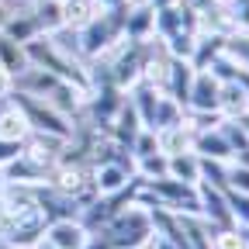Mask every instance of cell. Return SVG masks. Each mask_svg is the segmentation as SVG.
<instances>
[{"label": "cell", "instance_id": "15", "mask_svg": "<svg viewBox=\"0 0 249 249\" xmlns=\"http://www.w3.org/2000/svg\"><path fill=\"white\" fill-rule=\"evenodd\" d=\"M156 139H160V152H163V156L191 152V145H194V128H191V124H187V118H183L180 124L160 128V132H156Z\"/></svg>", "mask_w": 249, "mask_h": 249}, {"label": "cell", "instance_id": "7", "mask_svg": "<svg viewBox=\"0 0 249 249\" xmlns=\"http://www.w3.org/2000/svg\"><path fill=\"white\" fill-rule=\"evenodd\" d=\"M197 197H201V218H204L211 229H239L235 218H232V211H229V201L222 194V187L201 180L197 183Z\"/></svg>", "mask_w": 249, "mask_h": 249}, {"label": "cell", "instance_id": "8", "mask_svg": "<svg viewBox=\"0 0 249 249\" xmlns=\"http://www.w3.org/2000/svg\"><path fill=\"white\" fill-rule=\"evenodd\" d=\"M156 38V7H149L145 0H128L124 11V42H152Z\"/></svg>", "mask_w": 249, "mask_h": 249}, {"label": "cell", "instance_id": "18", "mask_svg": "<svg viewBox=\"0 0 249 249\" xmlns=\"http://www.w3.org/2000/svg\"><path fill=\"white\" fill-rule=\"evenodd\" d=\"M28 11L35 14L42 35H55L59 28H66V24H62V4H59V0H31Z\"/></svg>", "mask_w": 249, "mask_h": 249}, {"label": "cell", "instance_id": "38", "mask_svg": "<svg viewBox=\"0 0 249 249\" xmlns=\"http://www.w3.org/2000/svg\"><path fill=\"white\" fill-rule=\"evenodd\" d=\"M59 4H62V0H59Z\"/></svg>", "mask_w": 249, "mask_h": 249}, {"label": "cell", "instance_id": "13", "mask_svg": "<svg viewBox=\"0 0 249 249\" xmlns=\"http://www.w3.org/2000/svg\"><path fill=\"white\" fill-rule=\"evenodd\" d=\"M194 66L187 59H170V73H166V97H173L187 111V97H191V83H194Z\"/></svg>", "mask_w": 249, "mask_h": 249}, {"label": "cell", "instance_id": "9", "mask_svg": "<svg viewBox=\"0 0 249 249\" xmlns=\"http://www.w3.org/2000/svg\"><path fill=\"white\" fill-rule=\"evenodd\" d=\"M45 242L55 249H87L90 246V232L80 218H55L45 229Z\"/></svg>", "mask_w": 249, "mask_h": 249}, {"label": "cell", "instance_id": "30", "mask_svg": "<svg viewBox=\"0 0 249 249\" xmlns=\"http://www.w3.org/2000/svg\"><path fill=\"white\" fill-rule=\"evenodd\" d=\"M128 152H132V160H142V156H152V152H160V139H156V132H152V128H142V132L132 139Z\"/></svg>", "mask_w": 249, "mask_h": 249}, {"label": "cell", "instance_id": "17", "mask_svg": "<svg viewBox=\"0 0 249 249\" xmlns=\"http://www.w3.org/2000/svg\"><path fill=\"white\" fill-rule=\"evenodd\" d=\"M222 52H225V35H211V31H201L197 42H194L191 66H194V70H208Z\"/></svg>", "mask_w": 249, "mask_h": 249}, {"label": "cell", "instance_id": "29", "mask_svg": "<svg viewBox=\"0 0 249 249\" xmlns=\"http://www.w3.org/2000/svg\"><path fill=\"white\" fill-rule=\"evenodd\" d=\"M222 194L229 201V211L235 218V225L239 229H249V194H235V191H229V187H222Z\"/></svg>", "mask_w": 249, "mask_h": 249}, {"label": "cell", "instance_id": "16", "mask_svg": "<svg viewBox=\"0 0 249 249\" xmlns=\"http://www.w3.org/2000/svg\"><path fill=\"white\" fill-rule=\"evenodd\" d=\"M4 35L14 38V42H21V45H28L31 38L42 35V28H38L35 14H31L28 7H14V14H11V21H7V28H4Z\"/></svg>", "mask_w": 249, "mask_h": 249}, {"label": "cell", "instance_id": "22", "mask_svg": "<svg viewBox=\"0 0 249 249\" xmlns=\"http://www.w3.org/2000/svg\"><path fill=\"white\" fill-rule=\"evenodd\" d=\"M28 135H31V128H28L24 114H21L14 104H11L7 111H0V139H4V142H18V145H24Z\"/></svg>", "mask_w": 249, "mask_h": 249}, {"label": "cell", "instance_id": "34", "mask_svg": "<svg viewBox=\"0 0 249 249\" xmlns=\"http://www.w3.org/2000/svg\"><path fill=\"white\" fill-rule=\"evenodd\" d=\"M11 14H14V4L11 0H0V31L7 28V21H11Z\"/></svg>", "mask_w": 249, "mask_h": 249}, {"label": "cell", "instance_id": "35", "mask_svg": "<svg viewBox=\"0 0 249 249\" xmlns=\"http://www.w3.org/2000/svg\"><path fill=\"white\" fill-rule=\"evenodd\" d=\"M97 4V11H118V7H124L128 0H93Z\"/></svg>", "mask_w": 249, "mask_h": 249}, {"label": "cell", "instance_id": "24", "mask_svg": "<svg viewBox=\"0 0 249 249\" xmlns=\"http://www.w3.org/2000/svg\"><path fill=\"white\" fill-rule=\"evenodd\" d=\"M135 177L139 180H163V177H170V156L152 152V156L135 160Z\"/></svg>", "mask_w": 249, "mask_h": 249}, {"label": "cell", "instance_id": "12", "mask_svg": "<svg viewBox=\"0 0 249 249\" xmlns=\"http://www.w3.org/2000/svg\"><path fill=\"white\" fill-rule=\"evenodd\" d=\"M191 152H197L201 160H211V163H232L235 160V152L225 139L222 128H208V132H194V145Z\"/></svg>", "mask_w": 249, "mask_h": 249}, {"label": "cell", "instance_id": "20", "mask_svg": "<svg viewBox=\"0 0 249 249\" xmlns=\"http://www.w3.org/2000/svg\"><path fill=\"white\" fill-rule=\"evenodd\" d=\"M97 14H101V11H97L93 0H62V24H66L70 31L87 28Z\"/></svg>", "mask_w": 249, "mask_h": 249}, {"label": "cell", "instance_id": "10", "mask_svg": "<svg viewBox=\"0 0 249 249\" xmlns=\"http://www.w3.org/2000/svg\"><path fill=\"white\" fill-rule=\"evenodd\" d=\"M0 173H4V183H21V187H35V191H38V187H49V173L52 170L21 152L18 160H11Z\"/></svg>", "mask_w": 249, "mask_h": 249}, {"label": "cell", "instance_id": "26", "mask_svg": "<svg viewBox=\"0 0 249 249\" xmlns=\"http://www.w3.org/2000/svg\"><path fill=\"white\" fill-rule=\"evenodd\" d=\"M225 55L239 62L242 70H249V31H232L225 35Z\"/></svg>", "mask_w": 249, "mask_h": 249}, {"label": "cell", "instance_id": "28", "mask_svg": "<svg viewBox=\"0 0 249 249\" xmlns=\"http://www.w3.org/2000/svg\"><path fill=\"white\" fill-rule=\"evenodd\" d=\"M211 249H249L242 229H214L211 232Z\"/></svg>", "mask_w": 249, "mask_h": 249}, {"label": "cell", "instance_id": "31", "mask_svg": "<svg viewBox=\"0 0 249 249\" xmlns=\"http://www.w3.org/2000/svg\"><path fill=\"white\" fill-rule=\"evenodd\" d=\"M232 31H249V0H229Z\"/></svg>", "mask_w": 249, "mask_h": 249}, {"label": "cell", "instance_id": "32", "mask_svg": "<svg viewBox=\"0 0 249 249\" xmlns=\"http://www.w3.org/2000/svg\"><path fill=\"white\" fill-rule=\"evenodd\" d=\"M21 152H24V145H18V142H4V139H0V170H4L11 160H18Z\"/></svg>", "mask_w": 249, "mask_h": 249}, {"label": "cell", "instance_id": "36", "mask_svg": "<svg viewBox=\"0 0 249 249\" xmlns=\"http://www.w3.org/2000/svg\"><path fill=\"white\" fill-rule=\"evenodd\" d=\"M11 225H14V218H11L7 211H0V235H7V232H11Z\"/></svg>", "mask_w": 249, "mask_h": 249}, {"label": "cell", "instance_id": "1", "mask_svg": "<svg viewBox=\"0 0 249 249\" xmlns=\"http://www.w3.org/2000/svg\"><path fill=\"white\" fill-rule=\"evenodd\" d=\"M24 52H28V62H31V66H38V70H45V73H52V76H59V80L73 83L83 97H90V93H93L90 66H87L80 55H73L70 49H62L52 35L31 38V42L24 45Z\"/></svg>", "mask_w": 249, "mask_h": 249}, {"label": "cell", "instance_id": "11", "mask_svg": "<svg viewBox=\"0 0 249 249\" xmlns=\"http://www.w3.org/2000/svg\"><path fill=\"white\" fill-rule=\"evenodd\" d=\"M218 90H222V80L211 70H197L191 83V97H187V111H218Z\"/></svg>", "mask_w": 249, "mask_h": 249}, {"label": "cell", "instance_id": "33", "mask_svg": "<svg viewBox=\"0 0 249 249\" xmlns=\"http://www.w3.org/2000/svg\"><path fill=\"white\" fill-rule=\"evenodd\" d=\"M11 93H14V76H11L7 70H0V101L11 97Z\"/></svg>", "mask_w": 249, "mask_h": 249}, {"label": "cell", "instance_id": "6", "mask_svg": "<svg viewBox=\"0 0 249 249\" xmlns=\"http://www.w3.org/2000/svg\"><path fill=\"white\" fill-rule=\"evenodd\" d=\"M45 229H49V218L35 208V211H28V214H18L14 225H11V232L4 239H7L11 249H38L45 242Z\"/></svg>", "mask_w": 249, "mask_h": 249}, {"label": "cell", "instance_id": "27", "mask_svg": "<svg viewBox=\"0 0 249 249\" xmlns=\"http://www.w3.org/2000/svg\"><path fill=\"white\" fill-rule=\"evenodd\" d=\"M222 187H229L235 194H249V163H239V160L225 163V183Z\"/></svg>", "mask_w": 249, "mask_h": 249}, {"label": "cell", "instance_id": "14", "mask_svg": "<svg viewBox=\"0 0 249 249\" xmlns=\"http://www.w3.org/2000/svg\"><path fill=\"white\" fill-rule=\"evenodd\" d=\"M218 114L225 121H239L249 114V93L239 87V83H222L218 90Z\"/></svg>", "mask_w": 249, "mask_h": 249}, {"label": "cell", "instance_id": "5", "mask_svg": "<svg viewBox=\"0 0 249 249\" xmlns=\"http://www.w3.org/2000/svg\"><path fill=\"white\" fill-rule=\"evenodd\" d=\"M11 104H14V107L24 114V121H28V128H31V132L55 135V139H73V132H76L73 118H66L62 111L49 107L45 101L31 97V93H21V90H14V93H11Z\"/></svg>", "mask_w": 249, "mask_h": 249}, {"label": "cell", "instance_id": "19", "mask_svg": "<svg viewBox=\"0 0 249 249\" xmlns=\"http://www.w3.org/2000/svg\"><path fill=\"white\" fill-rule=\"evenodd\" d=\"M28 66H31V62H28L24 45L14 42V38H7L4 31H0V70H7L11 76H21Z\"/></svg>", "mask_w": 249, "mask_h": 249}, {"label": "cell", "instance_id": "37", "mask_svg": "<svg viewBox=\"0 0 249 249\" xmlns=\"http://www.w3.org/2000/svg\"><path fill=\"white\" fill-rule=\"evenodd\" d=\"M38 249H55V246H49V242H42V246H38Z\"/></svg>", "mask_w": 249, "mask_h": 249}, {"label": "cell", "instance_id": "4", "mask_svg": "<svg viewBox=\"0 0 249 249\" xmlns=\"http://www.w3.org/2000/svg\"><path fill=\"white\" fill-rule=\"evenodd\" d=\"M124 11H128V4L118 11H101L87 28L76 31V45L83 59H104L124 42Z\"/></svg>", "mask_w": 249, "mask_h": 249}, {"label": "cell", "instance_id": "2", "mask_svg": "<svg viewBox=\"0 0 249 249\" xmlns=\"http://www.w3.org/2000/svg\"><path fill=\"white\" fill-rule=\"evenodd\" d=\"M14 90L45 101L49 107L62 111L66 118H80V114H83V104H87V97H83L73 83L59 80V76H52V73H45V70H38V66H28L21 76H14Z\"/></svg>", "mask_w": 249, "mask_h": 249}, {"label": "cell", "instance_id": "25", "mask_svg": "<svg viewBox=\"0 0 249 249\" xmlns=\"http://www.w3.org/2000/svg\"><path fill=\"white\" fill-rule=\"evenodd\" d=\"M183 107L173 101V97H160V104H156V118H152V132H160V128H170V124H180L183 121Z\"/></svg>", "mask_w": 249, "mask_h": 249}, {"label": "cell", "instance_id": "23", "mask_svg": "<svg viewBox=\"0 0 249 249\" xmlns=\"http://www.w3.org/2000/svg\"><path fill=\"white\" fill-rule=\"evenodd\" d=\"M177 218H180L187 246H191V249H211V225L204 222L201 214H177Z\"/></svg>", "mask_w": 249, "mask_h": 249}, {"label": "cell", "instance_id": "21", "mask_svg": "<svg viewBox=\"0 0 249 249\" xmlns=\"http://www.w3.org/2000/svg\"><path fill=\"white\" fill-rule=\"evenodd\" d=\"M170 180L180 183H201V156L197 152H177L170 156Z\"/></svg>", "mask_w": 249, "mask_h": 249}, {"label": "cell", "instance_id": "3", "mask_svg": "<svg viewBox=\"0 0 249 249\" xmlns=\"http://www.w3.org/2000/svg\"><path fill=\"white\" fill-rule=\"evenodd\" d=\"M149 235H152L149 211L139 208V204H128L124 211H118L101 232L90 235L87 249H142Z\"/></svg>", "mask_w": 249, "mask_h": 249}]
</instances>
